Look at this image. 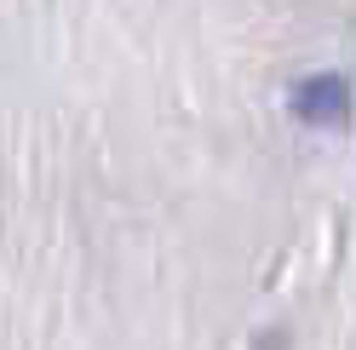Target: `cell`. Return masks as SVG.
I'll return each mask as SVG.
<instances>
[{
	"instance_id": "cell-1",
	"label": "cell",
	"mask_w": 356,
	"mask_h": 350,
	"mask_svg": "<svg viewBox=\"0 0 356 350\" xmlns=\"http://www.w3.org/2000/svg\"><path fill=\"white\" fill-rule=\"evenodd\" d=\"M350 109H356V98H350V81L345 75H310L293 92V115L305 126H322V133H327V126H345Z\"/></svg>"
}]
</instances>
